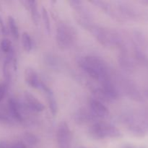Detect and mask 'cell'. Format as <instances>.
<instances>
[{"mask_svg": "<svg viewBox=\"0 0 148 148\" xmlns=\"http://www.w3.org/2000/svg\"><path fill=\"white\" fill-rule=\"evenodd\" d=\"M78 64L82 70L99 82L111 78L109 67L101 58L94 56H84L79 59Z\"/></svg>", "mask_w": 148, "mask_h": 148, "instance_id": "1", "label": "cell"}, {"mask_svg": "<svg viewBox=\"0 0 148 148\" xmlns=\"http://www.w3.org/2000/svg\"><path fill=\"white\" fill-rule=\"evenodd\" d=\"M87 29L90 31L95 39L103 46L108 47L121 45V38L115 30L95 25L92 23L89 25Z\"/></svg>", "mask_w": 148, "mask_h": 148, "instance_id": "2", "label": "cell"}, {"mask_svg": "<svg viewBox=\"0 0 148 148\" xmlns=\"http://www.w3.org/2000/svg\"><path fill=\"white\" fill-rule=\"evenodd\" d=\"M90 135L95 139L118 138L121 137V133L115 126L103 121L94 123L88 130Z\"/></svg>", "mask_w": 148, "mask_h": 148, "instance_id": "3", "label": "cell"}, {"mask_svg": "<svg viewBox=\"0 0 148 148\" xmlns=\"http://www.w3.org/2000/svg\"><path fill=\"white\" fill-rule=\"evenodd\" d=\"M77 33L75 28L66 23H60L56 29V42L61 48L70 47L76 39Z\"/></svg>", "mask_w": 148, "mask_h": 148, "instance_id": "4", "label": "cell"}, {"mask_svg": "<svg viewBox=\"0 0 148 148\" xmlns=\"http://www.w3.org/2000/svg\"><path fill=\"white\" fill-rule=\"evenodd\" d=\"M56 140L59 148H70L72 141V134L69 125L62 121L56 132Z\"/></svg>", "mask_w": 148, "mask_h": 148, "instance_id": "5", "label": "cell"}, {"mask_svg": "<svg viewBox=\"0 0 148 148\" xmlns=\"http://www.w3.org/2000/svg\"><path fill=\"white\" fill-rule=\"evenodd\" d=\"M90 111L97 119H105L109 115L108 108L104 105L103 103L95 99L90 98L88 101Z\"/></svg>", "mask_w": 148, "mask_h": 148, "instance_id": "6", "label": "cell"}, {"mask_svg": "<svg viewBox=\"0 0 148 148\" xmlns=\"http://www.w3.org/2000/svg\"><path fill=\"white\" fill-rule=\"evenodd\" d=\"M25 82L31 88L35 89H40L43 82L40 80L37 72L32 68H27L25 71Z\"/></svg>", "mask_w": 148, "mask_h": 148, "instance_id": "7", "label": "cell"}, {"mask_svg": "<svg viewBox=\"0 0 148 148\" xmlns=\"http://www.w3.org/2000/svg\"><path fill=\"white\" fill-rule=\"evenodd\" d=\"M25 101L29 109L35 112H41L44 110V106L40 101H39L36 97L29 92L25 93Z\"/></svg>", "mask_w": 148, "mask_h": 148, "instance_id": "8", "label": "cell"}, {"mask_svg": "<svg viewBox=\"0 0 148 148\" xmlns=\"http://www.w3.org/2000/svg\"><path fill=\"white\" fill-rule=\"evenodd\" d=\"M75 119L77 123L79 124H87V123L92 122V121L98 119L90 111H88L85 108L79 109L75 114Z\"/></svg>", "mask_w": 148, "mask_h": 148, "instance_id": "9", "label": "cell"}, {"mask_svg": "<svg viewBox=\"0 0 148 148\" xmlns=\"http://www.w3.org/2000/svg\"><path fill=\"white\" fill-rule=\"evenodd\" d=\"M40 89L43 90L45 93H46V97H47L48 103H49V108H50V111L51 112L52 115L55 116L56 114V113H57L58 107L57 103H56V99H55V97L53 92H52V90L49 87H47L43 83H42Z\"/></svg>", "mask_w": 148, "mask_h": 148, "instance_id": "10", "label": "cell"}, {"mask_svg": "<svg viewBox=\"0 0 148 148\" xmlns=\"http://www.w3.org/2000/svg\"><path fill=\"white\" fill-rule=\"evenodd\" d=\"M23 4H25L26 6H27V8L30 10V14H31L32 20L34 23L35 25L38 24L39 22V12L38 10V4L36 1H21Z\"/></svg>", "mask_w": 148, "mask_h": 148, "instance_id": "11", "label": "cell"}, {"mask_svg": "<svg viewBox=\"0 0 148 148\" xmlns=\"http://www.w3.org/2000/svg\"><path fill=\"white\" fill-rule=\"evenodd\" d=\"M8 106L12 116L14 119L17 120L19 121H21L23 120V116H22L21 114H20V107H19V104L17 103V101L14 99H13V98H11V99L9 100Z\"/></svg>", "mask_w": 148, "mask_h": 148, "instance_id": "12", "label": "cell"}, {"mask_svg": "<svg viewBox=\"0 0 148 148\" xmlns=\"http://www.w3.org/2000/svg\"><path fill=\"white\" fill-rule=\"evenodd\" d=\"M92 92L95 97L94 98L101 102L109 103L112 101L101 86H95L92 88Z\"/></svg>", "mask_w": 148, "mask_h": 148, "instance_id": "13", "label": "cell"}, {"mask_svg": "<svg viewBox=\"0 0 148 148\" xmlns=\"http://www.w3.org/2000/svg\"><path fill=\"white\" fill-rule=\"evenodd\" d=\"M92 4H95L96 7H99L101 10H103L105 12H107L110 15H114V12H113L112 8H111V5L109 3L106 2V1H90Z\"/></svg>", "mask_w": 148, "mask_h": 148, "instance_id": "14", "label": "cell"}, {"mask_svg": "<svg viewBox=\"0 0 148 148\" xmlns=\"http://www.w3.org/2000/svg\"><path fill=\"white\" fill-rule=\"evenodd\" d=\"M22 43L23 48L27 52H30L33 49V40L30 35L26 32H24L22 35Z\"/></svg>", "mask_w": 148, "mask_h": 148, "instance_id": "15", "label": "cell"}, {"mask_svg": "<svg viewBox=\"0 0 148 148\" xmlns=\"http://www.w3.org/2000/svg\"><path fill=\"white\" fill-rule=\"evenodd\" d=\"M8 25L9 28H10V33H11L12 36L14 38L17 39L20 36V33H19V29L17 27V23H16L15 20L12 17H9L8 18Z\"/></svg>", "mask_w": 148, "mask_h": 148, "instance_id": "16", "label": "cell"}, {"mask_svg": "<svg viewBox=\"0 0 148 148\" xmlns=\"http://www.w3.org/2000/svg\"><path fill=\"white\" fill-rule=\"evenodd\" d=\"M41 15H42V18H43V23H44V26L45 27H46V31L48 32V33H49L51 30L50 19H49V14H48L47 10H46V9L45 8V7H43V8H42Z\"/></svg>", "mask_w": 148, "mask_h": 148, "instance_id": "17", "label": "cell"}, {"mask_svg": "<svg viewBox=\"0 0 148 148\" xmlns=\"http://www.w3.org/2000/svg\"><path fill=\"white\" fill-rule=\"evenodd\" d=\"M23 138H24L25 143H27L30 145H35L38 142V138L36 137V135L30 132L25 133V134L23 135Z\"/></svg>", "mask_w": 148, "mask_h": 148, "instance_id": "18", "label": "cell"}, {"mask_svg": "<svg viewBox=\"0 0 148 148\" xmlns=\"http://www.w3.org/2000/svg\"><path fill=\"white\" fill-rule=\"evenodd\" d=\"M1 49L3 52L8 53L9 52L12 50V43L9 39L4 38L1 42Z\"/></svg>", "mask_w": 148, "mask_h": 148, "instance_id": "19", "label": "cell"}, {"mask_svg": "<svg viewBox=\"0 0 148 148\" xmlns=\"http://www.w3.org/2000/svg\"><path fill=\"white\" fill-rule=\"evenodd\" d=\"M0 123L5 124H11L12 120L7 115H4V114L0 113Z\"/></svg>", "mask_w": 148, "mask_h": 148, "instance_id": "20", "label": "cell"}, {"mask_svg": "<svg viewBox=\"0 0 148 148\" xmlns=\"http://www.w3.org/2000/svg\"><path fill=\"white\" fill-rule=\"evenodd\" d=\"M7 92V85L5 83H0V101H1L5 96Z\"/></svg>", "mask_w": 148, "mask_h": 148, "instance_id": "21", "label": "cell"}, {"mask_svg": "<svg viewBox=\"0 0 148 148\" xmlns=\"http://www.w3.org/2000/svg\"><path fill=\"white\" fill-rule=\"evenodd\" d=\"M7 148H27L23 143H16L14 144H8Z\"/></svg>", "mask_w": 148, "mask_h": 148, "instance_id": "22", "label": "cell"}, {"mask_svg": "<svg viewBox=\"0 0 148 148\" xmlns=\"http://www.w3.org/2000/svg\"><path fill=\"white\" fill-rule=\"evenodd\" d=\"M0 29H1V33H2V34L7 35V28H6V26L5 25H4V21H3V20L1 19V17H0Z\"/></svg>", "mask_w": 148, "mask_h": 148, "instance_id": "23", "label": "cell"}]
</instances>
